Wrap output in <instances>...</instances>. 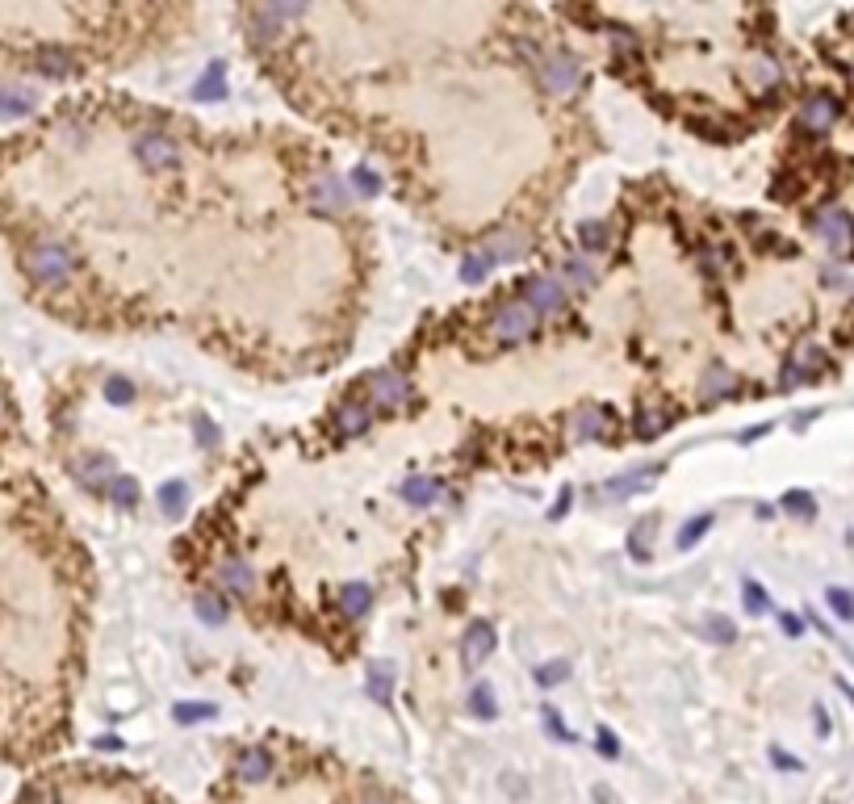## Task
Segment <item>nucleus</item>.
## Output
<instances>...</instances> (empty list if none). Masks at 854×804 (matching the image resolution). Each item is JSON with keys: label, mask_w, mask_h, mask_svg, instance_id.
<instances>
[{"label": "nucleus", "mask_w": 854, "mask_h": 804, "mask_svg": "<svg viewBox=\"0 0 854 804\" xmlns=\"http://www.w3.org/2000/svg\"><path fill=\"white\" fill-rule=\"evenodd\" d=\"M72 269H76V264H72V251H67L64 243L43 240L25 251V272H30L38 285H46V289H59V285L72 277Z\"/></svg>", "instance_id": "f257e3e1"}, {"label": "nucleus", "mask_w": 854, "mask_h": 804, "mask_svg": "<svg viewBox=\"0 0 854 804\" xmlns=\"http://www.w3.org/2000/svg\"><path fill=\"white\" fill-rule=\"evenodd\" d=\"M490 331H495V339L498 344H528L536 331H541V315L532 310L528 302H507V306H498L495 310V319H490Z\"/></svg>", "instance_id": "f03ea898"}, {"label": "nucleus", "mask_w": 854, "mask_h": 804, "mask_svg": "<svg viewBox=\"0 0 854 804\" xmlns=\"http://www.w3.org/2000/svg\"><path fill=\"white\" fill-rule=\"evenodd\" d=\"M536 76H541V84L549 88V93L570 97V93H578V84H583V64H578L570 51H553L541 59Z\"/></svg>", "instance_id": "7ed1b4c3"}, {"label": "nucleus", "mask_w": 854, "mask_h": 804, "mask_svg": "<svg viewBox=\"0 0 854 804\" xmlns=\"http://www.w3.org/2000/svg\"><path fill=\"white\" fill-rule=\"evenodd\" d=\"M812 230L821 235V243L833 251V256H846V251H854V218L846 214V210H838V206L817 210V218H812Z\"/></svg>", "instance_id": "20e7f679"}, {"label": "nucleus", "mask_w": 854, "mask_h": 804, "mask_svg": "<svg viewBox=\"0 0 854 804\" xmlns=\"http://www.w3.org/2000/svg\"><path fill=\"white\" fill-rule=\"evenodd\" d=\"M365 398L373 402V407L394 411V407H402V402H411V381L402 377L398 369H373L365 377Z\"/></svg>", "instance_id": "39448f33"}, {"label": "nucleus", "mask_w": 854, "mask_h": 804, "mask_svg": "<svg viewBox=\"0 0 854 804\" xmlns=\"http://www.w3.org/2000/svg\"><path fill=\"white\" fill-rule=\"evenodd\" d=\"M524 302L536 310V315H557L565 306V285L557 277H524Z\"/></svg>", "instance_id": "423d86ee"}, {"label": "nucleus", "mask_w": 854, "mask_h": 804, "mask_svg": "<svg viewBox=\"0 0 854 804\" xmlns=\"http://www.w3.org/2000/svg\"><path fill=\"white\" fill-rule=\"evenodd\" d=\"M134 155L142 160V168H176V160H181V147L172 142V134L163 131H147L139 134V142H134Z\"/></svg>", "instance_id": "0eeeda50"}, {"label": "nucleus", "mask_w": 854, "mask_h": 804, "mask_svg": "<svg viewBox=\"0 0 854 804\" xmlns=\"http://www.w3.org/2000/svg\"><path fill=\"white\" fill-rule=\"evenodd\" d=\"M331 424H336V432L339 436H365L368 432V424H373V402L368 398H344L336 407V415H331Z\"/></svg>", "instance_id": "6e6552de"}, {"label": "nucleus", "mask_w": 854, "mask_h": 804, "mask_svg": "<svg viewBox=\"0 0 854 804\" xmlns=\"http://www.w3.org/2000/svg\"><path fill=\"white\" fill-rule=\"evenodd\" d=\"M495 624L490 620H474L466 629V637H461V662L466 666H477V662H486L490 653H495Z\"/></svg>", "instance_id": "1a4fd4ad"}, {"label": "nucleus", "mask_w": 854, "mask_h": 804, "mask_svg": "<svg viewBox=\"0 0 854 804\" xmlns=\"http://www.w3.org/2000/svg\"><path fill=\"white\" fill-rule=\"evenodd\" d=\"M833 122H838V101L825 97V93H817V97H809L800 105V126L809 134H825Z\"/></svg>", "instance_id": "9d476101"}, {"label": "nucleus", "mask_w": 854, "mask_h": 804, "mask_svg": "<svg viewBox=\"0 0 854 804\" xmlns=\"http://www.w3.org/2000/svg\"><path fill=\"white\" fill-rule=\"evenodd\" d=\"M612 424H616V415L607 411L604 402H586L583 411L574 415V432L583 436V440H599V436L612 432Z\"/></svg>", "instance_id": "9b49d317"}, {"label": "nucleus", "mask_w": 854, "mask_h": 804, "mask_svg": "<svg viewBox=\"0 0 854 804\" xmlns=\"http://www.w3.org/2000/svg\"><path fill=\"white\" fill-rule=\"evenodd\" d=\"M218 587L227 591V595H251L256 574H251V565L243 557H227V562L218 565Z\"/></svg>", "instance_id": "f8f14e48"}, {"label": "nucleus", "mask_w": 854, "mask_h": 804, "mask_svg": "<svg viewBox=\"0 0 854 804\" xmlns=\"http://www.w3.org/2000/svg\"><path fill=\"white\" fill-rule=\"evenodd\" d=\"M666 466H645L641 474H620V478H612L604 486V495L607 499H628V495H641V490H649L653 486V478H658Z\"/></svg>", "instance_id": "ddd939ff"}, {"label": "nucleus", "mask_w": 854, "mask_h": 804, "mask_svg": "<svg viewBox=\"0 0 854 804\" xmlns=\"http://www.w3.org/2000/svg\"><path fill=\"white\" fill-rule=\"evenodd\" d=\"M700 394L703 398H729V394H737V373L725 369V365H712L700 381Z\"/></svg>", "instance_id": "4468645a"}, {"label": "nucleus", "mask_w": 854, "mask_h": 804, "mask_svg": "<svg viewBox=\"0 0 854 804\" xmlns=\"http://www.w3.org/2000/svg\"><path fill=\"white\" fill-rule=\"evenodd\" d=\"M671 424H674V415H666L662 407H641L637 419H633V432H637V440H653V436H662Z\"/></svg>", "instance_id": "2eb2a0df"}, {"label": "nucleus", "mask_w": 854, "mask_h": 804, "mask_svg": "<svg viewBox=\"0 0 854 804\" xmlns=\"http://www.w3.org/2000/svg\"><path fill=\"white\" fill-rule=\"evenodd\" d=\"M269 771H272V759H269V750H260V746H248V750L239 754V775L248 783H260V779H269Z\"/></svg>", "instance_id": "dca6fc26"}, {"label": "nucleus", "mask_w": 854, "mask_h": 804, "mask_svg": "<svg viewBox=\"0 0 854 804\" xmlns=\"http://www.w3.org/2000/svg\"><path fill=\"white\" fill-rule=\"evenodd\" d=\"M310 197H314V206H319V210H331V214H336V210H348V193H344V185H339L336 176H323V181L314 185Z\"/></svg>", "instance_id": "f3484780"}, {"label": "nucleus", "mask_w": 854, "mask_h": 804, "mask_svg": "<svg viewBox=\"0 0 854 804\" xmlns=\"http://www.w3.org/2000/svg\"><path fill=\"white\" fill-rule=\"evenodd\" d=\"M402 499L411 503V507H432V503L440 499V486H436L432 478L415 474V478H407V486H402Z\"/></svg>", "instance_id": "a211bd4d"}, {"label": "nucleus", "mask_w": 854, "mask_h": 804, "mask_svg": "<svg viewBox=\"0 0 854 804\" xmlns=\"http://www.w3.org/2000/svg\"><path fill=\"white\" fill-rule=\"evenodd\" d=\"M193 97H197V101L227 97V72H222V64H210V67H206V76L193 84Z\"/></svg>", "instance_id": "6ab92c4d"}, {"label": "nucleus", "mask_w": 854, "mask_h": 804, "mask_svg": "<svg viewBox=\"0 0 854 804\" xmlns=\"http://www.w3.org/2000/svg\"><path fill=\"white\" fill-rule=\"evenodd\" d=\"M524 248H528L524 235H495V243L486 248V256H490V264H503V260H519Z\"/></svg>", "instance_id": "aec40b11"}, {"label": "nucleus", "mask_w": 854, "mask_h": 804, "mask_svg": "<svg viewBox=\"0 0 854 804\" xmlns=\"http://www.w3.org/2000/svg\"><path fill=\"white\" fill-rule=\"evenodd\" d=\"M368 599H373V591H368L365 583H348V587L339 591V608H344V616H365Z\"/></svg>", "instance_id": "412c9836"}, {"label": "nucleus", "mask_w": 854, "mask_h": 804, "mask_svg": "<svg viewBox=\"0 0 854 804\" xmlns=\"http://www.w3.org/2000/svg\"><path fill=\"white\" fill-rule=\"evenodd\" d=\"M34 64H38L43 76H67V72H72V54L59 51V46H46V51H38Z\"/></svg>", "instance_id": "4be33fe9"}, {"label": "nucleus", "mask_w": 854, "mask_h": 804, "mask_svg": "<svg viewBox=\"0 0 854 804\" xmlns=\"http://www.w3.org/2000/svg\"><path fill=\"white\" fill-rule=\"evenodd\" d=\"M562 285H574V289H583V285L595 281V269H591V260H583V256H574V260L562 264V277H557Z\"/></svg>", "instance_id": "5701e85b"}, {"label": "nucleus", "mask_w": 854, "mask_h": 804, "mask_svg": "<svg viewBox=\"0 0 854 804\" xmlns=\"http://www.w3.org/2000/svg\"><path fill=\"white\" fill-rule=\"evenodd\" d=\"M750 80H754L758 88H775L779 80H783V67H779L775 59H767V54H762V59H754V64H750Z\"/></svg>", "instance_id": "b1692460"}, {"label": "nucleus", "mask_w": 854, "mask_h": 804, "mask_svg": "<svg viewBox=\"0 0 854 804\" xmlns=\"http://www.w3.org/2000/svg\"><path fill=\"white\" fill-rule=\"evenodd\" d=\"M578 243H583V251H607V243H612V230H607L604 222H583V230H578Z\"/></svg>", "instance_id": "393cba45"}, {"label": "nucleus", "mask_w": 854, "mask_h": 804, "mask_svg": "<svg viewBox=\"0 0 854 804\" xmlns=\"http://www.w3.org/2000/svg\"><path fill=\"white\" fill-rule=\"evenodd\" d=\"M281 17H272L269 9H256V17H251V30H256V38L260 43H277L281 38Z\"/></svg>", "instance_id": "a878e982"}, {"label": "nucleus", "mask_w": 854, "mask_h": 804, "mask_svg": "<svg viewBox=\"0 0 854 804\" xmlns=\"http://www.w3.org/2000/svg\"><path fill=\"white\" fill-rule=\"evenodd\" d=\"M109 499L118 503V507H134V503H139V482L113 474V482H109Z\"/></svg>", "instance_id": "bb28decb"}, {"label": "nucleus", "mask_w": 854, "mask_h": 804, "mask_svg": "<svg viewBox=\"0 0 854 804\" xmlns=\"http://www.w3.org/2000/svg\"><path fill=\"white\" fill-rule=\"evenodd\" d=\"M490 269H495V264H490V256H486V251H469L466 260H461V277H466L469 285L486 281V272H490Z\"/></svg>", "instance_id": "cd10ccee"}, {"label": "nucleus", "mask_w": 854, "mask_h": 804, "mask_svg": "<svg viewBox=\"0 0 854 804\" xmlns=\"http://www.w3.org/2000/svg\"><path fill=\"white\" fill-rule=\"evenodd\" d=\"M783 511H788V515H800V520H812V515H817V503H812L809 490H788V495H783Z\"/></svg>", "instance_id": "c85d7f7f"}, {"label": "nucleus", "mask_w": 854, "mask_h": 804, "mask_svg": "<svg viewBox=\"0 0 854 804\" xmlns=\"http://www.w3.org/2000/svg\"><path fill=\"white\" fill-rule=\"evenodd\" d=\"M703 632H708V642H716V645H729L737 637V629H733V620L729 616H708L703 620Z\"/></svg>", "instance_id": "c756f323"}, {"label": "nucleus", "mask_w": 854, "mask_h": 804, "mask_svg": "<svg viewBox=\"0 0 854 804\" xmlns=\"http://www.w3.org/2000/svg\"><path fill=\"white\" fill-rule=\"evenodd\" d=\"M306 5H310V0H260V9H269L272 17H281V22H290V17H302Z\"/></svg>", "instance_id": "7c9ffc66"}, {"label": "nucleus", "mask_w": 854, "mask_h": 804, "mask_svg": "<svg viewBox=\"0 0 854 804\" xmlns=\"http://www.w3.org/2000/svg\"><path fill=\"white\" fill-rule=\"evenodd\" d=\"M389 683H394V671H389V666H381V662L368 666V691H373L381 704L389 700Z\"/></svg>", "instance_id": "2f4dec72"}, {"label": "nucleus", "mask_w": 854, "mask_h": 804, "mask_svg": "<svg viewBox=\"0 0 854 804\" xmlns=\"http://www.w3.org/2000/svg\"><path fill=\"white\" fill-rule=\"evenodd\" d=\"M197 616L206 620V624H222L227 620V603L218 595H197Z\"/></svg>", "instance_id": "473e14b6"}, {"label": "nucleus", "mask_w": 854, "mask_h": 804, "mask_svg": "<svg viewBox=\"0 0 854 804\" xmlns=\"http://www.w3.org/2000/svg\"><path fill=\"white\" fill-rule=\"evenodd\" d=\"M469 712H474V717H482V721L495 717V712H498V708H495V691H490V687H474V696H469Z\"/></svg>", "instance_id": "72a5a7b5"}, {"label": "nucleus", "mask_w": 854, "mask_h": 804, "mask_svg": "<svg viewBox=\"0 0 854 804\" xmlns=\"http://www.w3.org/2000/svg\"><path fill=\"white\" fill-rule=\"evenodd\" d=\"M729 260H733L729 251H716V248H703V251H700V269H703V277H721Z\"/></svg>", "instance_id": "f704fd0d"}, {"label": "nucleus", "mask_w": 854, "mask_h": 804, "mask_svg": "<svg viewBox=\"0 0 854 804\" xmlns=\"http://www.w3.org/2000/svg\"><path fill=\"white\" fill-rule=\"evenodd\" d=\"M160 503H163V511L176 520V515L184 511V482H168V486L160 490Z\"/></svg>", "instance_id": "c9c22d12"}, {"label": "nucleus", "mask_w": 854, "mask_h": 804, "mask_svg": "<svg viewBox=\"0 0 854 804\" xmlns=\"http://www.w3.org/2000/svg\"><path fill=\"white\" fill-rule=\"evenodd\" d=\"M712 528V515H700V520H692V524H682V533H679V549H692L695 541H700L703 533Z\"/></svg>", "instance_id": "e433bc0d"}, {"label": "nucleus", "mask_w": 854, "mask_h": 804, "mask_svg": "<svg viewBox=\"0 0 854 804\" xmlns=\"http://www.w3.org/2000/svg\"><path fill=\"white\" fill-rule=\"evenodd\" d=\"M829 608H833V616H842V620H854V595L850 591H842V587H829Z\"/></svg>", "instance_id": "4c0bfd02"}, {"label": "nucleus", "mask_w": 854, "mask_h": 804, "mask_svg": "<svg viewBox=\"0 0 854 804\" xmlns=\"http://www.w3.org/2000/svg\"><path fill=\"white\" fill-rule=\"evenodd\" d=\"M105 398H109V402H118V407H122V402L134 398V386H130V381L122 377V373H113V377L105 381Z\"/></svg>", "instance_id": "58836bf2"}, {"label": "nucleus", "mask_w": 854, "mask_h": 804, "mask_svg": "<svg viewBox=\"0 0 854 804\" xmlns=\"http://www.w3.org/2000/svg\"><path fill=\"white\" fill-rule=\"evenodd\" d=\"M352 185L360 189V197H378L381 193V176L368 172V168H357V172H352Z\"/></svg>", "instance_id": "ea45409f"}, {"label": "nucleus", "mask_w": 854, "mask_h": 804, "mask_svg": "<svg viewBox=\"0 0 854 804\" xmlns=\"http://www.w3.org/2000/svg\"><path fill=\"white\" fill-rule=\"evenodd\" d=\"M767 608H771V595H767V591L758 587V583H746V612H750V616H762Z\"/></svg>", "instance_id": "a19ab883"}, {"label": "nucleus", "mask_w": 854, "mask_h": 804, "mask_svg": "<svg viewBox=\"0 0 854 804\" xmlns=\"http://www.w3.org/2000/svg\"><path fill=\"white\" fill-rule=\"evenodd\" d=\"M565 674H570V666H565V662H545L541 671H536V683H541V687L565 683Z\"/></svg>", "instance_id": "79ce46f5"}, {"label": "nucleus", "mask_w": 854, "mask_h": 804, "mask_svg": "<svg viewBox=\"0 0 854 804\" xmlns=\"http://www.w3.org/2000/svg\"><path fill=\"white\" fill-rule=\"evenodd\" d=\"M206 717H214V704H201V708H176V721H184V725H189V721H206Z\"/></svg>", "instance_id": "37998d69"}, {"label": "nucleus", "mask_w": 854, "mask_h": 804, "mask_svg": "<svg viewBox=\"0 0 854 804\" xmlns=\"http://www.w3.org/2000/svg\"><path fill=\"white\" fill-rule=\"evenodd\" d=\"M545 725H549V729H553V733H557V738H562V741H574V738H570V729H565L562 721H557V712H553V708H545Z\"/></svg>", "instance_id": "c03bdc74"}, {"label": "nucleus", "mask_w": 854, "mask_h": 804, "mask_svg": "<svg viewBox=\"0 0 854 804\" xmlns=\"http://www.w3.org/2000/svg\"><path fill=\"white\" fill-rule=\"evenodd\" d=\"M197 427H201V445L214 448V445H218V432H214V424H210L206 415H197Z\"/></svg>", "instance_id": "a18cd8bd"}, {"label": "nucleus", "mask_w": 854, "mask_h": 804, "mask_svg": "<svg viewBox=\"0 0 854 804\" xmlns=\"http://www.w3.org/2000/svg\"><path fill=\"white\" fill-rule=\"evenodd\" d=\"M779 624H783V632H788V637H800V632H804L800 616H791V612H783V616H779Z\"/></svg>", "instance_id": "49530a36"}, {"label": "nucleus", "mask_w": 854, "mask_h": 804, "mask_svg": "<svg viewBox=\"0 0 854 804\" xmlns=\"http://www.w3.org/2000/svg\"><path fill=\"white\" fill-rule=\"evenodd\" d=\"M599 746H604V754H607V759L616 754V738H612V729H599Z\"/></svg>", "instance_id": "de8ad7c7"}, {"label": "nucleus", "mask_w": 854, "mask_h": 804, "mask_svg": "<svg viewBox=\"0 0 854 804\" xmlns=\"http://www.w3.org/2000/svg\"><path fill=\"white\" fill-rule=\"evenodd\" d=\"M771 759H775L779 767H788V771H800V759H788L783 750H771Z\"/></svg>", "instance_id": "09e8293b"}, {"label": "nucleus", "mask_w": 854, "mask_h": 804, "mask_svg": "<svg viewBox=\"0 0 854 804\" xmlns=\"http://www.w3.org/2000/svg\"><path fill=\"white\" fill-rule=\"evenodd\" d=\"M360 804H389V800L381 792H365V796H360Z\"/></svg>", "instance_id": "8fccbe9b"}, {"label": "nucleus", "mask_w": 854, "mask_h": 804, "mask_svg": "<svg viewBox=\"0 0 854 804\" xmlns=\"http://www.w3.org/2000/svg\"><path fill=\"white\" fill-rule=\"evenodd\" d=\"M838 687H842V691H846V696H850V700H854V687H850V683H846V679H842V683H838Z\"/></svg>", "instance_id": "3c124183"}, {"label": "nucleus", "mask_w": 854, "mask_h": 804, "mask_svg": "<svg viewBox=\"0 0 854 804\" xmlns=\"http://www.w3.org/2000/svg\"><path fill=\"white\" fill-rule=\"evenodd\" d=\"M0 419H5V407H0Z\"/></svg>", "instance_id": "603ef678"}]
</instances>
